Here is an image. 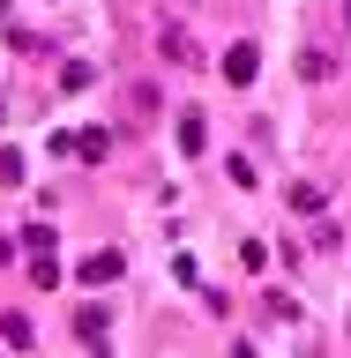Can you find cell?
<instances>
[{
  "label": "cell",
  "mask_w": 351,
  "mask_h": 358,
  "mask_svg": "<svg viewBox=\"0 0 351 358\" xmlns=\"http://www.w3.org/2000/svg\"><path fill=\"white\" fill-rule=\"evenodd\" d=\"M105 329H112V313H105V306H97V299H90V306H83V313H75V336H83L90 351H105Z\"/></svg>",
  "instance_id": "6da1fadb"
},
{
  "label": "cell",
  "mask_w": 351,
  "mask_h": 358,
  "mask_svg": "<svg viewBox=\"0 0 351 358\" xmlns=\"http://www.w3.org/2000/svg\"><path fill=\"white\" fill-rule=\"evenodd\" d=\"M254 67H262V52H254V45H232V52H224V83H254Z\"/></svg>",
  "instance_id": "7a4b0ae2"
},
{
  "label": "cell",
  "mask_w": 351,
  "mask_h": 358,
  "mask_svg": "<svg viewBox=\"0 0 351 358\" xmlns=\"http://www.w3.org/2000/svg\"><path fill=\"white\" fill-rule=\"evenodd\" d=\"M83 284H120V254H112V246L83 262Z\"/></svg>",
  "instance_id": "3957f363"
},
{
  "label": "cell",
  "mask_w": 351,
  "mask_h": 358,
  "mask_svg": "<svg viewBox=\"0 0 351 358\" xmlns=\"http://www.w3.org/2000/svg\"><path fill=\"white\" fill-rule=\"evenodd\" d=\"M105 150H112V134H105V127H83V134H75V157H90V164H97Z\"/></svg>",
  "instance_id": "277c9868"
},
{
  "label": "cell",
  "mask_w": 351,
  "mask_h": 358,
  "mask_svg": "<svg viewBox=\"0 0 351 358\" xmlns=\"http://www.w3.org/2000/svg\"><path fill=\"white\" fill-rule=\"evenodd\" d=\"M202 142H209V134H202V112H179V150L195 157V150H202Z\"/></svg>",
  "instance_id": "5b68a950"
},
{
  "label": "cell",
  "mask_w": 351,
  "mask_h": 358,
  "mask_svg": "<svg viewBox=\"0 0 351 358\" xmlns=\"http://www.w3.org/2000/svg\"><path fill=\"white\" fill-rule=\"evenodd\" d=\"M165 60L187 67V60H195V38H187V30H165Z\"/></svg>",
  "instance_id": "8992f818"
},
{
  "label": "cell",
  "mask_w": 351,
  "mask_h": 358,
  "mask_svg": "<svg viewBox=\"0 0 351 358\" xmlns=\"http://www.w3.org/2000/svg\"><path fill=\"white\" fill-rule=\"evenodd\" d=\"M0 343H15V351H22V343H30V321H22V313H8V321H0Z\"/></svg>",
  "instance_id": "52a82bcc"
},
{
  "label": "cell",
  "mask_w": 351,
  "mask_h": 358,
  "mask_svg": "<svg viewBox=\"0 0 351 358\" xmlns=\"http://www.w3.org/2000/svg\"><path fill=\"white\" fill-rule=\"evenodd\" d=\"M30 276H38V291H53V284H60V262H53V254H38V262H30Z\"/></svg>",
  "instance_id": "ba28073f"
},
{
  "label": "cell",
  "mask_w": 351,
  "mask_h": 358,
  "mask_svg": "<svg viewBox=\"0 0 351 358\" xmlns=\"http://www.w3.org/2000/svg\"><path fill=\"white\" fill-rule=\"evenodd\" d=\"M8 262H15V239H0V268H8Z\"/></svg>",
  "instance_id": "9c48e42d"
}]
</instances>
